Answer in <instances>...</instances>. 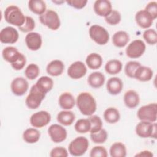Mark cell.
<instances>
[{
    "mask_svg": "<svg viewBox=\"0 0 157 157\" xmlns=\"http://www.w3.org/2000/svg\"><path fill=\"white\" fill-rule=\"evenodd\" d=\"M76 104L80 112L84 115L91 116L96 110V100L90 93H80L77 96Z\"/></svg>",
    "mask_w": 157,
    "mask_h": 157,
    "instance_id": "6da1fadb",
    "label": "cell"
},
{
    "mask_svg": "<svg viewBox=\"0 0 157 157\" xmlns=\"http://www.w3.org/2000/svg\"><path fill=\"white\" fill-rule=\"evenodd\" d=\"M5 20L9 24L20 27L22 26L25 21V17L20 9L17 6L12 5L8 6L4 13Z\"/></svg>",
    "mask_w": 157,
    "mask_h": 157,
    "instance_id": "7a4b0ae2",
    "label": "cell"
},
{
    "mask_svg": "<svg viewBox=\"0 0 157 157\" xmlns=\"http://www.w3.org/2000/svg\"><path fill=\"white\" fill-rule=\"evenodd\" d=\"M88 147V140L83 136H80L76 137L70 142L68 150L72 156H80L85 153Z\"/></svg>",
    "mask_w": 157,
    "mask_h": 157,
    "instance_id": "3957f363",
    "label": "cell"
},
{
    "mask_svg": "<svg viewBox=\"0 0 157 157\" xmlns=\"http://www.w3.org/2000/svg\"><path fill=\"white\" fill-rule=\"evenodd\" d=\"M45 95L46 93L40 90L34 84L30 89L29 93L26 98L25 104L30 109H37L44 99Z\"/></svg>",
    "mask_w": 157,
    "mask_h": 157,
    "instance_id": "277c9868",
    "label": "cell"
},
{
    "mask_svg": "<svg viewBox=\"0 0 157 157\" xmlns=\"http://www.w3.org/2000/svg\"><path fill=\"white\" fill-rule=\"evenodd\" d=\"M89 35L90 38L98 45H105L109 40L108 31L98 25H93L90 28Z\"/></svg>",
    "mask_w": 157,
    "mask_h": 157,
    "instance_id": "5b68a950",
    "label": "cell"
},
{
    "mask_svg": "<svg viewBox=\"0 0 157 157\" xmlns=\"http://www.w3.org/2000/svg\"><path fill=\"white\" fill-rule=\"evenodd\" d=\"M39 18L42 24L52 30H57L61 25L58 13L52 9L46 10L44 13L39 16Z\"/></svg>",
    "mask_w": 157,
    "mask_h": 157,
    "instance_id": "8992f818",
    "label": "cell"
},
{
    "mask_svg": "<svg viewBox=\"0 0 157 157\" xmlns=\"http://www.w3.org/2000/svg\"><path fill=\"white\" fill-rule=\"evenodd\" d=\"M137 115L140 121L155 122L157 118V104L150 103L142 106L139 109Z\"/></svg>",
    "mask_w": 157,
    "mask_h": 157,
    "instance_id": "52a82bcc",
    "label": "cell"
},
{
    "mask_svg": "<svg viewBox=\"0 0 157 157\" xmlns=\"http://www.w3.org/2000/svg\"><path fill=\"white\" fill-rule=\"evenodd\" d=\"M156 124L147 121H140L136 127V132L142 138L156 137Z\"/></svg>",
    "mask_w": 157,
    "mask_h": 157,
    "instance_id": "ba28073f",
    "label": "cell"
},
{
    "mask_svg": "<svg viewBox=\"0 0 157 157\" xmlns=\"http://www.w3.org/2000/svg\"><path fill=\"white\" fill-rule=\"evenodd\" d=\"M145 49V43L140 39H136L128 45L126 48V54L130 58H138L144 53Z\"/></svg>",
    "mask_w": 157,
    "mask_h": 157,
    "instance_id": "9c48e42d",
    "label": "cell"
},
{
    "mask_svg": "<svg viewBox=\"0 0 157 157\" xmlns=\"http://www.w3.org/2000/svg\"><path fill=\"white\" fill-rule=\"evenodd\" d=\"M51 120L50 114L44 110L33 113L30 117V123L34 127L40 128L47 125Z\"/></svg>",
    "mask_w": 157,
    "mask_h": 157,
    "instance_id": "30bf717a",
    "label": "cell"
},
{
    "mask_svg": "<svg viewBox=\"0 0 157 157\" xmlns=\"http://www.w3.org/2000/svg\"><path fill=\"white\" fill-rule=\"evenodd\" d=\"M48 133L51 140L55 143H60L65 140L67 137L66 129L58 124L50 125L48 129Z\"/></svg>",
    "mask_w": 157,
    "mask_h": 157,
    "instance_id": "8fae6325",
    "label": "cell"
},
{
    "mask_svg": "<svg viewBox=\"0 0 157 157\" xmlns=\"http://www.w3.org/2000/svg\"><path fill=\"white\" fill-rule=\"evenodd\" d=\"M87 69L85 64L80 61L72 63L67 69V75L72 79H79L85 75Z\"/></svg>",
    "mask_w": 157,
    "mask_h": 157,
    "instance_id": "7c38bea8",
    "label": "cell"
},
{
    "mask_svg": "<svg viewBox=\"0 0 157 157\" xmlns=\"http://www.w3.org/2000/svg\"><path fill=\"white\" fill-rule=\"evenodd\" d=\"M19 34L17 30L12 26H7L0 31V41L3 44H12L17 42Z\"/></svg>",
    "mask_w": 157,
    "mask_h": 157,
    "instance_id": "4fadbf2b",
    "label": "cell"
},
{
    "mask_svg": "<svg viewBox=\"0 0 157 157\" xmlns=\"http://www.w3.org/2000/svg\"><path fill=\"white\" fill-rule=\"evenodd\" d=\"M28 88L29 84L28 81L21 77L15 78L10 84V88L12 93L18 96L25 94L28 91Z\"/></svg>",
    "mask_w": 157,
    "mask_h": 157,
    "instance_id": "5bb4252c",
    "label": "cell"
},
{
    "mask_svg": "<svg viewBox=\"0 0 157 157\" xmlns=\"http://www.w3.org/2000/svg\"><path fill=\"white\" fill-rule=\"evenodd\" d=\"M25 40L27 47L32 51H36L42 46V37L38 33L31 32L28 33Z\"/></svg>",
    "mask_w": 157,
    "mask_h": 157,
    "instance_id": "9a60e30c",
    "label": "cell"
},
{
    "mask_svg": "<svg viewBox=\"0 0 157 157\" xmlns=\"http://www.w3.org/2000/svg\"><path fill=\"white\" fill-rule=\"evenodd\" d=\"M93 9L94 12L100 17H105L112 10V4L108 0H97L94 2Z\"/></svg>",
    "mask_w": 157,
    "mask_h": 157,
    "instance_id": "2e32d148",
    "label": "cell"
},
{
    "mask_svg": "<svg viewBox=\"0 0 157 157\" xmlns=\"http://www.w3.org/2000/svg\"><path fill=\"white\" fill-rule=\"evenodd\" d=\"M135 20L138 26L144 29L150 28L152 25L154 20L150 13L145 10H140L138 11L136 14Z\"/></svg>",
    "mask_w": 157,
    "mask_h": 157,
    "instance_id": "e0dca14e",
    "label": "cell"
},
{
    "mask_svg": "<svg viewBox=\"0 0 157 157\" xmlns=\"http://www.w3.org/2000/svg\"><path fill=\"white\" fill-rule=\"evenodd\" d=\"M123 87L122 80L117 77H113L110 78L106 83L107 91L112 95H117L121 93Z\"/></svg>",
    "mask_w": 157,
    "mask_h": 157,
    "instance_id": "ac0fdd59",
    "label": "cell"
},
{
    "mask_svg": "<svg viewBox=\"0 0 157 157\" xmlns=\"http://www.w3.org/2000/svg\"><path fill=\"white\" fill-rule=\"evenodd\" d=\"M64 69V65L62 61L55 59L50 61L47 66V72L51 76H59L62 74Z\"/></svg>",
    "mask_w": 157,
    "mask_h": 157,
    "instance_id": "d6986e66",
    "label": "cell"
},
{
    "mask_svg": "<svg viewBox=\"0 0 157 157\" xmlns=\"http://www.w3.org/2000/svg\"><path fill=\"white\" fill-rule=\"evenodd\" d=\"M21 53L18 52L17 48L14 47L9 46L4 48L2 52V55L5 61L13 64L21 56Z\"/></svg>",
    "mask_w": 157,
    "mask_h": 157,
    "instance_id": "ffe728a7",
    "label": "cell"
},
{
    "mask_svg": "<svg viewBox=\"0 0 157 157\" xmlns=\"http://www.w3.org/2000/svg\"><path fill=\"white\" fill-rule=\"evenodd\" d=\"M123 101L125 105L129 109L136 107L140 101V98L138 93L132 90L127 91L124 95Z\"/></svg>",
    "mask_w": 157,
    "mask_h": 157,
    "instance_id": "44dd1931",
    "label": "cell"
},
{
    "mask_svg": "<svg viewBox=\"0 0 157 157\" xmlns=\"http://www.w3.org/2000/svg\"><path fill=\"white\" fill-rule=\"evenodd\" d=\"M58 103L61 109L64 110H70L74 107L75 101L71 93L64 92L59 96Z\"/></svg>",
    "mask_w": 157,
    "mask_h": 157,
    "instance_id": "7402d4cb",
    "label": "cell"
},
{
    "mask_svg": "<svg viewBox=\"0 0 157 157\" xmlns=\"http://www.w3.org/2000/svg\"><path fill=\"white\" fill-rule=\"evenodd\" d=\"M87 81L91 87L99 88L105 82V76L101 72H94L89 75Z\"/></svg>",
    "mask_w": 157,
    "mask_h": 157,
    "instance_id": "603a6c76",
    "label": "cell"
},
{
    "mask_svg": "<svg viewBox=\"0 0 157 157\" xmlns=\"http://www.w3.org/2000/svg\"><path fill=\"white\" fill-rule=\"evenodd\" d=\"M153 75V72L150 67L140 66L136 71L134 78L141 82L150 80Z\"/></svg>",
    "mask_w": 157,
    "mask_h": 157,
    "instance_id": "cb8c5ba5",
    "label": "cell"
},
{
    "mask_svg": "<svg viewBox=\"0 0 157 157\" xmlns=\"http://www.w3.org/2000/svg\"><path fill=\"white\" fill-rule=\"evenodd\" d=\"M129 40V34L124 31L116 32L112 36V43L117 47L121 48L126 45Z\"/></svg>",
    "mask_w": 157,
    "mask_h": 157,
    "instance_id": "d4e9b609",
    "label": "cell"
},
{
    "mask_svg": "<svg viewBox=\"0 0 157 157\" xmlns=\"http://www.w3.org/2000/svg\"><path fill=\"white\" fill-rule=\"evenodd\" d=\"M57 121L64 126L71 125L75 118V114L72 112L67 110L59 112L57 115Z\"/></svg>",
    "mask_w": 157,
    "mask_h": 157,
    "instance_id": "484cf974",
    "label": "cell"
},
{
    "mask_svg": "<svg viewBox=\"0 0 157 157\" xmlns=\"http://www.w3.org/2000/svg\"><path fill=\"white\" fill-rule=\"evenodd\" d=\"M86 63L90 69H98L100 68L102 64V58L98 53H92L87 56Z\"/></svg>",
    "mask_w": 157,
    "mask_h": 157,
    "instance_id": "4316f807",
    "label": "cell"
},
{
    "mask_svg": "<svg viewBox=\"0 0 157 157\" xmlns=\"http://www.w3.org/2000/svg\"><path fill=\"white\" fill-rule=\"evenodd\" d=\"M29 10L35 14L41 15L46 11V4L42 0H31L28 1Z\"/></svg>",
    "mask_w": 157,
    "mask_h": 157,
    "instance_id": "83f0119b",
    "label": "cell"
},
{
    "mask_svg": "<svg viewBox=\"0 0 157 157\" xmlns=\"http://www.w3.org/2000/svg\"><path fill=\"white\" fill-rule=\"evenodd\" d=\"M40 137V132L35 128H28L23 133V140L28 144H34L38 142Z\"/></svg>",
    "mask_w": 157,
    "mask_h": 157,
    "instance_id": "f1b7e54d",
    "label": "cell"
},
{
    "mask_svg": "<svg viewBox=\"0 0 157 157\" xmlns=\"http://www.w3.org/2000/svg\"><path fill=\"white\" fill-rule=\"evenodd\" d=\"M36 85L40 90L47 94L52 89L53 81L48 76H42L37 80Z\"/></svg>",
    "mask_w": 157,
    "mask_h": 157,
    "instance_id": "f546056e",
    "label": "cell"
},
{
    "mask_svg": "<svg viewBox=\"0 0 157 157\" xmlns=\"http://www.w3.org/2000/svg\"><path fill=\"white\" fill-rule=\"evenodd\" d=\"M104 118L108 123H116L120 118L119 111L115 107H109L104 112Z\"/></svg>",
    "mask_w": 157,
    "mask_h": 157,
    "instance_id": "4dcf8cb0",
    "label": "cell"
},
{
    "mask_svg": "<svg viewBox=\"0 0 157 157\" xmlns=\"http://www.w3.org/2000/svg\"><path fill=\"white\" fill-rule=\"evenodd\" d=\"M109 152L112 157H125L126 156V148L122 142H115L111 145Z\"/></svg>",
    "mask_w": 157,
    "mask_h": 157,
    "instance_id": "1f68e13d",
    "label": "cell"
},
{
    "mask_svg": "<svg viewBox=\"0 0 157 157\" xmlns=\"http://www.w3.org/2000/svg\"><path fill=\"white\" fill-rule=\"evenodd\" d=\"M122 63L118 59H111L107 61L105 65V70L107 73L110 75H115L121 72Z\"/></svg>",
    "mask_w": 157,
    "mask_h": 157,
    "instance_id": "d6a6232c",
    "label": "cell"
},
{
    "mask_svg": "<svg viewBox=\"0 0 157 157\" xmlns=\"http://www.w3.org/2000/svg\"><path fill=\"white\" fill-rule=\"evenodd\" d=\"M75 130L78 133H86L90 132L91 129V123L88 118H82L78 120L75 125Z\"/></svg>",
    "mask_w": 157,
    "mask_h": 157,
    "instance_id": "836d02e7",
    "label": "cell"
},
{
    "mask_svg": "<svg viewBox=\"0 0 157 157\" xmlns=\"http://www.w3.org/2000/svg\"><path fill=\"white\" fill-rule=\"evenodd\" d=\"M40 72L39 66L34 63L29 64L25 71V74L27 78L29 80H34L36 78Z\"/></svg>",
    "mask_w": 157,
    "mask_h": 157,
    "instance_id": "e575fe53",
    "label": "cell"
},
{
    "mask_svg": "<svg viewBox=\"0 0 157 157\" xmlns=\"http://www.w3.org/2000/svg\"><path fill=\"white\" fill-rule=\"evenodd\" d=\"M108 134L105 129H101L100 131L94 132L90 133V138L91 140L95 144H102L104 143L107 139Z\"/></svg>",
    "mask_w": 157,
    "mask_h": 157,
    "instance_id": "d590c367",
    "label": "cell"
},
{
    "mask_svg": "<svg viewBox=\"0 0 157 157\" xmlns=\"http://www.w3.org/2000/svg\"><path fill=\"white\" fill-rule=\"evenodd\" d=\"M140 66V63L138 61H130L128 62L124 67V72L126 75L130 78H134L135 72Z\"/></svg>",
    "mask_w": 157,
    "mask_h": 157,
    "instance_id": "8d00e7d4",
    "label": "cell"
},
{
    "mask_svg": "<svg viewBox=\"0 0 157 157\" xmlns=\"http://www.w3.org/2000/svg\"><path fill=\"white\" fill-rule=\"evenodd\" d=\"M91 123L90 133H94L102 128V121L101 118L97 115H91L88 118Z\"/></svg>",
    "mask_w": 157,
    "mask_h": 157,
    "instance_id": "74e56055",
    "label": "cell"
},
{
    "mask_svg": "<svg viewBox=\"0 0 157 157\" xmlns=\"http://www.w3.org/2000/svg\"><path fill=\"white\" fill-rule=\"evenodd\" d=\"M143 38L149 45L157 43V33L154 29H147L143 33Z\"/></svg>",
    "mask_w": 157,
    "mask_h": 157,
    "instance_id": "f35d334b",
    "label": "cell"
},
{
    "mask_svg": "<svg viewBox=\"0 0 157 157\" xmlns=\"http://www.w3.org/2000/svg\"><path fill=\"white\" fill-rule=\"evenodd\" d=\"M121 19V17L120 13L116 10H112L110 13L105 17V21L110 25H118L120 22Z\"/></svg>",
    "mask_w": 157,
    "mask_h": 157,
    "instance_id": "ab89813d",
    "label": "cell"
},
{
    "mask_svg": "<svg viewBox=\"0 0 157 157\" xmlns=\"http://www.w3.org/2000/svg\"><path fill=\"white\" fill-rule=\"evenodd\" d=\"M35 26V21L34 19L31 17L26 16L23 25L18 27V29L23 33H31V31L34 29Z\"/></svg>",
    "mask_w": 157,
    "mask_h": 157,
    "instance_id": "60d3db41",
    "label": "cell"
},
{
    "mask_svg": "<svg viewBox=\"0 0 157 157\" xmlns=\"http://www.w3.org/2000/svg\"><path fill=\"white\" fill-rule=\"evenodd\" d=\"M107 150L102 146H95L90 151V157H107Z\"/></svg>",
    "mask_w": 157,
    "mask_h": 157,
    "instance_id": "b9f144b4",
    "label": "cell"
},
{
    "mask_svg": "<svg viewBox=\"0 0 157 157\" xmlns=\"http://www.w3.org/2000/svg\"><path fill=\"white\" fill-rule=\"evenodd\" d=\"M68 156V152L67 150L62 147H56L53 148L50 153V156L51 157H56V156H62L67 157Z\"/></svg>",
    "mask_w": 157,
    "mask_h": 157,
    "instance_id": "7bdbcfd3",
    "label": "cell"
},
{
    "mask_svg": "<svg viewBox=\"0 0 157 157\" xmlns=\"http://www.w3.org/2000/svg\"><path fill=\"white\" fill-rule=\"evenodd\" d=\"M144 10L150 13L153 20L157 18V2L156 1H151L148 3Z\"/></svg>",
    "mask_w": 157,
    "mask_h": 157,
    "instance_id": "ee69618b",
    "label": "cell"
},
{
    "mask_svg": "<svg viewBox=\"0 0 157 157\" xmlns=\"http://www.w3.org/2000/svg\"><path fill=\"white\" fill-rule=\"evenodd\" d=\"M67 4L77 9H81L85 7L88 1L86 0H69L66 1Z\"/></svg>",
    "mask_w": 157,
    "mask_h": 157,
    "instance_id": "f6af8a7d",
    "label": "cell"
},
{
    "mask_svg": "<svg viewBox=\"0 0 157 157\" xmlns=\"http://www.w3.org/2000/svg\"><path fill=\"white\" fill-rule=\"evenodd\" d=\"M136 156H143V157H151L153 156V153L148 150H144L136 154Z\"/></svg>",
    "mask_w": 157,
    "mask_h": 157,
    "instance_id": "bcb514c9",
    "label": "cell"
}]
</instances>
